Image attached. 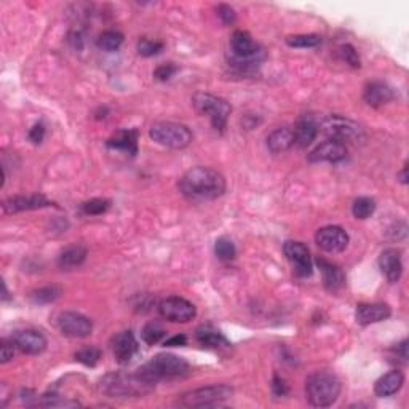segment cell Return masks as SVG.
Segmentation results:
<instances>
[{"label":"cell","instance_id":"d6a6232c","mask_svg":"<svg viewBox=\"0 0 409 409\" xmlns=\"http://www.w3.org/2000/svg\"><path fill=\"white\" fill-rule=\"evenodd\" d=\"M101 355L102 353H101L100 349L90 346V347H83V349H80V351H77L74 357H76V360L78 363L93 368V366H96L98 363H100Z\"/></svg>","mask_w":409,"mask_h":409},{"label":"cell","instance_id":"ba28073f","mask_svg":"<svg viewBox=\"0 0 409 409\" xmlns=\"http://www.w3.org/2000/svg\"><path fill=\"white\" fill-rule=\"evenodd\" d=\"M149 136L157 144L168 147V149H186L194 140L189 126L176 122L154 123L149 130Z\"/></svg>","mask_w":409,"mask_h":409},{"label":"cell","instance_id":"9a60e30c","mask_svg":"<svg viewBox=\"0 0 409 409\" xmlns=\"http://www.w3.org/2000/svg\"><path fill=\"white\" fill-rule=\"evenodd\" d=\"M18 351L26 355H41L47 349V338L36 329H24L13 336Z\"/></svg>","mask_w":409,"mask_h":409},{"label":"cell","instance_id":"e0dca14e","mask_svg":"<svg viewBox=\"0 0 409 409\" xmlns=\"http://www.w3.org/2000/svg\"><path fill=\"white\" fill-rule=\"evenodd\" d=\"M392 309L384 302H374V304H358L357 310H355V320L362 327H368V324L386 322L387 318H390Z\"/></svg>","mask_w":409,"mask_h":409},{"label":"cell","instance_id":"8fae6325","mask_svg":"<svg viewBox=\"0 0 409 409\" xmlns=\"http://www.w3.org/2000/svg\"><path fill=\"white\" fill-rule=\"evenodd\" d=\"M283 251L289 263L293 264L294 274L298 275V277L305 278L312 275V256H310L309 248L302 241L288 240L287 243L283 245Z\"/></svg>","mask_w":409,"mask_h":409},{"label":"cell","instance_id":"b9f144b4","mask_svg":"<svg viewBox=\"0 0 409 409\" xmlns=\"http://www.w3.org/2000/svg\"><path fill=\"white\" fill-rule=\"evenodd\" d=\"M187 344V338L184 334H177V336H173L165 341V347H182Z\"/></svg>","mask_w":409,"mask_h":409},{"label":"cell","instance_id":"8992f818","mask_svg":"<svg viewBox=\"0 0 409 409\" xmlns=\"http://www.w3.org/2000/svg\"><path fill=\"white\" fill-rule=\"evenodd\" d=\"M194 107L200 115L208 117L211 120V125L216 131L224 133L228 126V120L232 107L225 100L219 96L211 95V93H195L194 95Z\"/></svg>","mask_w":409,"mask_h":409},{"label":"cell","instance_id":"4316f807","mask_svg":"<svg viewBox=\"0 0 409 409\" xmlns=\"http://www.w3.org/2000/svg\"><path fill=\"white\" fill-rule=\"evenodd\" d=\"M123 43V34L118 31H104L98 37V47L104 52H115Z\"/></svg>","mask_w":409,"mask_h":409},{"label":"cell","instance_id":"836d02e7","mask_svg":"<svg viewBox=\"0 0 409 409\" xmlns=\"http://www.w3.org/2000/svg\"><path fill=\"white\" fill-rule=\"evenodd\" d=\"M162 50H164V43L159 41H151V38L142 37L141 41L137 42V53L144 58L159 55Z\"/></svg>","mask_w":409,"mask_h":409},{"label":"cell","instance_id":"9c48e42d","mask_svg":"<svg viewBox=\"0 0 409 409\" xmlns=\"http://www.w3.org/2000/svg\"><path fill=\"white\" fill-rule=\"evenodd\" d=\"M157 309H159L162 317L173 323H187L194 320L197 315L195 305L190 300L179 298V296H171V298L160 300Z\"/></svg>","mask_w":409,"mask_h":409},{"label":"cell","instance_id":"f6af8a7d","mask_svg":"<svg viewBox=\"0 0 409 409\" xmlns=\"http://www.w3.org/2000/svg\"><path fill=\"white\" fill-rule=\"evenodd\" d=\"M398 177H400L401 184H408V165H405V168H403V171Z\"/></svg>","mask_w":409,"mask_h":409},{"label":"cell","instance_id":"52a82bcc","mask_svg":"<svg viewBox=\"0 0 409 409\" xmlns=\"http://www.w3.org/2000/svg\"><path fill=\"white\" fill-rule=\"evenodd\" d=\"M318 131H322L329 140L341 142V144H357L364 140L363 128L357 122L341 115H329L320 123Z\"/></svg>","mask_w":409,"mask_h":409},{"label":"cell","instance_id":"f35d334b","mask_svg":"<svg viewBox=\"0 0 409 409\" xmlns=\"http://www.w3.org/2000/svg\"><path fill=\"white\" fill-rule=\"evenodd\" d=\"M218 16H219L221 21L225 24V26H230V24L235 23L236 13H235V10L230 7V5L221 3L218 7Z\"/></svg>","mask_w":409,"mask_h":409},{"label":"cell","instance_id":"5bb4252c","mask_svg":"<svg viewBox=\"0 0 409 409\" xmlns=\"http://www.w3.org/2000/svg\"><path fill=\"white\" fill-rule=\"evenodd\" d=\"M347 157V146L341 142L328 140L318 144L309 154V162L312 164H320V162H329V164H338Z\"/></svg>","mask_w":409,"mask_h":409},{"label":"cell","instance_id":"4fadbf2b","mask_svg":"<svg viewBox=\"0 0 409 409\" xmlns=\"http://www.w3.org/2000/svg\"><path fill=\"white\" fill-rule=\"evenodd\" d=\"M50 205H53L52 201L42 194L16 195V197H10V199L3 200L2 210L5 214H13V213H21V211L47 208V206H50Z\"/></svg>","mask_w":409,"mask_h":409},{"label":"cell","instance_id":"7c38bea8","mask_svg":"<svg viewBox=\"0 0 409 409\" xmlns=\"http://www.w3.org/2000/svg\"><path fill=\"white\" fill-rule=\"evenodd\" d=\"M349 234L339 225H327L315 235L317 245L327 253H341L349 246Z\"/></svg>","mask_w":409,"mask_h":409},{"label":"cell","instance_id":"603a6c76","mask_svg":"<svg viewBox=\"0 0 409 409\" xmlns=\"http://www.w3.org/2000/svg\"><path fill=\"white\" fill-rule=\"evenodd\" d=\"M107 147L125 152V154H137V131L136 130H120L107 140Z\"/></svg>","mask_w":409,"mask_h":409},{"label":"cell","instance_id":"484cf974","mask_svg":"<svg viewBox=\"0 0 409 409\" xmlns=\"http://www.w3.org/2000/svg\"><path fill=\"white\" fill-rule=\"evenodd\" d=\"M197 341H199L200 346L206 349H221L230 346V342L225 339L224 334L216 331L211 327H201L197 331Z\"/></svg>","mask_w":409,"mask_h":409},{"label":"cell","instance_id":"d4e9b609","mask_svg":"<svg viewBox=\"0 0 409 409\" xmlns=\"http://www.w3.org/2000/svg\"><path fill=\"white\" fill-rule=\"evenodd\" d=\"M87 254H88V251L85 246H82V245L69 246V248H66L61 254H59L58 265L61 269L78 267V265H82L83 261L87 259Z\"/></svg>","mask_w":409,"mask_h":409},{"label":"cell","instance_id":"3957f363","mask_svg":"<svg viewBox=\"0 0 409 409\" xmlns=\"http://www.w3.org/2000/svg\"><path fill=\"white\" fill-rule=\"evenodd\" d=\"M305 395L313 408H328L341 395V382L331 373H313L305 381Z\"/></svg>","mask_w":409,"mask_h":409},{"label":"cell","instance_id":"44dd1931","mask_svg":"<svg viewBox=\"0 0 409 409\" xmlns=\"http://www.w3.org/2000/svg\"><path fill=\"white\" fill-rule=\"evenodd\" d=\"M403 384H405V374L398 369H393V371L384 374L381 379H377V382L374 384V393L381 398L392 397L397 392H400Z\"/></svg>","mask_w":409,"mask_h":409},{"label":"cell","instance_id":"d6986e66","mask_svg":"<svg viewBox=\"0 0 409 409\" xmlns=\"http://www.w3.org/2000/svg\"><path fill=\"white\" fill-rule=\"evenodd\" d=\"M393 98H395V93H393L392 88L388 87L386 82L374 80V82H369L368 85L364 87L363 100L368 106L371 107L386 106L393 100Z\"/></svg>","mask_w":409,"mask_h":409},{"label":"cell","instance_id":"7402d4cb","mask_svg":"<svg viewBox=\"0 0 409 409\" xmlns=\"http://www.w3.org/2000/svg\"><path fill=\"white\" fill-rule=\"evenodd\" d=\"M294 146V133L291 128L280 126L267 136V147L272 154H283Z\"/></svg>","mask_w":409,"mask_h":409},{"label":"cell","instance_id":"f546056e","mask_svg":"<svg viewBox=\"0 0 409 409\" xmlns=\"http://www.w3.org/2000/svg\"><path fill=\"white\" fill-rule=\"evenodd\" d=\"M63 289L58 285H52V287H43L38 288L32 293V300L36 304H50L55 302L56 299L61 298Z\"/></svg>","mask_w":409,"mask_h":409},{"label":"cell","instance_id":"ffe728a7","mask_svg":"<svg viewBox=\"0 0 409 409\" xmlns=\"http://www.w3.org/2000/svg\"><path fill=\"white\" fill-rule=\"evenodd\" d=\"M317 264L320 270H322L323 285L328 291L334 293L344 288V285H346V275H344L342 270L339 269L336 264L329 263V261L322 258L317 259Z\"/></svg>","mask_w":409,"mask_h":409},{"label":"cell","instance_id":"7bdbcfd3","mask_svg":"<svg viewBox=\"0 0 409 409\" xmlns=\"http://www.w3.org/2000/svg\"><path fill=\"white\" fill-rule=\"evenodd\" d=\"M393 352L397 353V357H400L403 362H406L408 360V341H401L400 344H397V347L393 349Z\"/></svg>","mask_w":409,"mask_h":409},{"label":"cell","instance_id":"ac0fdd59","mask_svg":"<svg viewBox=\"0 0 409 409\" xmlns=\"http://www.w3.org/2000/svg\"><path fill=\"white\" fill-rule=\"evenodd\" d=\"M379 267L384 277L387 278V282L397 283L401 278L403 274V263L400 251L395 248L384 250L381 256H379Z\"/></svg>","mask_w":409,"mask_h":409},{"label":"cell","instance_id":"ab89813d","mask_svg":"<svg viewBox=\"0 0 409 409\" xmlns=\"http://www.w3.org/2000/svg\"><path fill=\"white\" fill-rule=\"evenodd\" d=\"M43 136H45V126L43 123H36L29 131V140H31L34 144H41L43 141Z\"/></svg>","mask_w":409,"mask_h":409},{"label":"cell","instance_id":"d590c367","mask_svg":"<svg viewBox=\"0 0 409 409\" xmlns=\"http://www.w3.org/2000/svg\"><path fill=\"white\" fill-rule=\"evenodd\" d=\"M338 53H339V58H341L344 63H347L349 66H352L355 69H358L360 66H362V61H360V56H358L357 50H355L352 45H349V43L339 47Z\"/></svg>","mask_w":409,"mask_h":409},{"label":"cell","instance_id":"30bf717a","mask_svg":"<svg viewBox=\"0 0 409 409\" xmlns=\"http://www.w3.org/2000/svg\"><path fill=\"white\" fill-rule=\"evenodd\" d=\"M58 328L63 336L72 339L88 338L93 331L91 320L77 312H63L58 317Z\"/></svg>","mask_w":409,"mask_h":409},{"label":"cell","instance_id":"7a4b0ae2","mask_svg":"<svg viewBox=\"0 0 409 409\" xmlns=\"http://www.w3.org/2000/svg\"><path fill=\"white\" fill-rule=\"evenodd\" d=\"M152 384L140 373H111L101 379L100 390L109 398H140L154 390Z\"/></svg>","mask_w":409,"mask_h":409},{"label":"cell","instance_id":"277c9868","mask_svg":"<svg viewBox=\"0 0 409 409\" xmlns=\"http://www.w3.org/2000/svg\"><path fill=\"white\" fill-rule=\"evenodd\" d=\"M137 373L149 382L157 384L165 379L186 376L189 373V363L173 353H160L137 369Z\"/></svg>","mask_w":409,"mask_h":409},{"label":"cell","instance_id":"60d3db41","mask_svg":"<svg viewBox=\"0 0 409 409\" xmlns=\"http://www.w3.org/2000/svg\"><path fill=\"white\" fill-rule=\"evenodd\" d=\"M272 390L277 397H283L285 393H288V386L285 384V381L282 377L275 376L274 377V384H272Z\"/></svg>","mask_w":409,"mask_h":409},{"label":"cell","instance_id":"1f68e13d","mask_svg":"<svg viewBox=\"0 0 409 409\" xmlns=\"http://www.w3.org/2000/svg\"><path fill=\"white\" fill-rule=\"evenodd\" d=\"M287 43L293 48H315L322 43V37L317 34H299L287 37Z\"/></svg>","mask_w":409,"mask_h":409},{"label":"cell","instance_id":"f1b7e54d","mask_svg":"<svg viewBox=\"0 0 409 409\" xmlns=\"http://www.w3.org/2000/svg\"><path fill=\"white\" fill-rule=\"evenodd\" d=\"M374 211H376V201L369 197H360L352 205V213L357 219H368Z\"/></svg>","mask_w":409,"mask_h":409},{"label":"cell","instance_id":"5b68a950","mask_svg":"<svg viewBox=\"0 0 409 409\" xmlns=\"http://www.w3.org/2000/svg\"><path fill=\"white\" fill-rule=\"evenodd\" d=\"M234 395V388L225 384H216V386H208L195 388V390L186 392L177 398L176 405L182 408H210L221 405V403L229 400Z\"/></svg>","mask_w":409,"mask_h":409},{"label":"cell","instance_id":"2e32d148","mask_svg":"<svg viewBox=\"0 0 409 409\" xmlns=\"http://www.w3.org/2000/svg\"><path fill=\"white\" fill-rule=\"evenodd\" d=\"M140 351V346H137V341L135 338L133 331H122L118 333L117 336L112 341V352H114V358L117 363L126 364L130 363L135 355Z\"/></svg>","mask_w":409,"mask_h":409},{"label":"cell","instance_id":"4dcf8cb0","mask_svg":"<svg viewBox=\"0 0 409 409\" xmlns=\"http://www.w3.org/2000/svg\"><path fill=\"white\" fill-rule=\"evenodd\" d=\"M165 336H166L165 328L162 327V324L154 323V322L147 323L141 331L142 341H144L146 344H149V346H155V344H159Z\"/></svg>","mask_w":409,"mask_h":409},{"label":"cell","instance_id":"8d00e7d4","mask_svg":"<svg viewBox=\"0 0 409 409\" xmlns=\"http://www.w3.org/2000/svg\"><path fill=\"white\" fill-rule=\"evenodd\" d=\"M0 344H2V346H0V363L5 364V363L12 362V360L14 358V353H16V351H18L13 338L12 339L5 338V339H2V342Z\"/></svg>","mask_w":409,"mask_h":409},{"label":"cell","instance_id":"cb8c5ba5","mask_svg":"<svg viewBox=\"0 0 409 409\" xmlns=\"http://www.w3.org/2000/svg\"><path fill=\"white\" fill-rule=\"evenodd\" d=\"M294 144H298L300 149L312 144L315 137L318 136V125L310 117H304L296 123L294 126Z\"/></svg>","mask_w":409,"mask_h":409},{"label":"cell","instance_id":"83f0119b","mask_svg":"<svg viewBox=\"0 0 409 409\" xmlns=\"http://www.w3.org/2000/svg\"><path fill=\"white\" fill-rule=\"evenodd\" d=\"M214 253L221 261L224 263H229V261H234L236 256V248L234 241L228 239V236H219L214 243Z\"/></svg>","mask_w":409,"mask_h":409},{"label":"cell","instance_id":"e575fe53","mask_svg":"<svg viewBox=\"0 0 409 409\" xmlns=\"http://www.w3.org/2000/svg\"><path fill=\"white\" fill-rule=\"evenodd\" d=\"M82 208H83V213L85 214H91V216L102 214L111 208V201L106 199H93V200L85 201Z\"/></svg>","mask_w":409,"mask_h":409},{"label":"cell","instance_id":"74e56055","mask_svg":"<svg viewBox=\"0 0 409 409\" xmlns=\"http://www.w3.org/2000/svg\"><path fill=\"white\" fill-rule=\"evenodd\" d=\"M176 72H177V66H176V64L166 63V64H160V66L155 69V71H154V77L157 78V80H160V82H166V80H170V78L173 77Z\"/></svg>","mask_w":409,"mask_h":409},{"label":"cell","instance_id":"6da1fadb","mask_svg":"<svg viewBox=\"0 0 409 409\" xmlns=\"http://www.w3.org/2000/svg\"><path fill=\"white\" fill-rule=\"evenodd\" d=\"M225 177L218 170L208 166H195L187 170L177 181V189L190 201H211L225 192Z\"/></svg>","mask_w":409,"mask_h":409},{"label":"cell","instance_id":"ee69618b","mask_svg":"<svg viewBox=\"0 0 409 409\" xmlns=\"http://www.w3.org/2000/svg\"><path fill=\"white\" fill-rule=\"evenodd\" d=\"M69 42H71V45L74 48H82V43H83L82 34L80 32H71V34H69Z\"/></svg>","mask_w":409,"mask_h":409}]
</instances>
